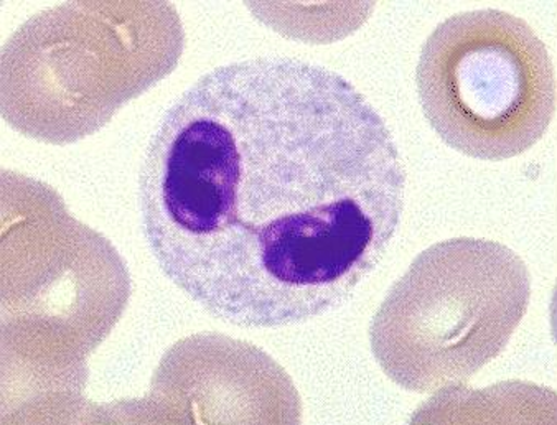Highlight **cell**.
<instances>
[{
    "mask_svg": "<svg viewBox=\"0 0 557 425\" xmlns=\"http://www.w3.org/2000/svg\"><path fill=\"white\" fill-rule=\"evenodd\" d=\"M406 168L350 82L259 57L201 76L163 114L139 175L163 276L239 328L313 321L351 299L392 245Z\"/></svg>",
    "mask_w": 557,
    "mask_h": 425,
    "instance_id": "1",
    "label": "cell"
},
{
    "mask_svg": "<svg viewBox=\"0 0 557 425\" xmlns=\"http://www.w3.org/2000/svg\"><path fill=\"white\" fill-rule=\"evenodd\" d=\"M2 223L4 398L79 396L89 354L129 300L126 264L53 188L24 175H2Z\"/></svg>",
    "mask_w": 557,
    "mask_h": 425,
    "instance_id": "2",
    "label": "cell"
},
{
    "mask_svg": "<svg viewBox=\"0 0 557 425\" xmlns=\"http://www.w3.org/2000/svg\"><path fill=\"white\" fill-rule=\"evenodd\" d=\"M184 45L169 2H72L38 12L2 50V116L40 142H78L171 75Z\"/></svg>",
    "mask_w": 557,
    "mask_h": 425,
    "instance_id": "3",
    "label": "cell"
},
{
    "mask_svg": "<svg viewBox=\"0 0 557 425\" xmlns=\"http://www.w3.org/2000/svg\"><path fill=\"white\" fill-rule=\"evenodd\" d=\"M523 259L488 239L431 246L392 287L371 322L384 375L412 392L466 385L510 343L527 315Z\"/></svg>",
    "mask_w": 557,
    "mask_h": 425,
    "instance_id": "4",
    "label": "cell"
},
{
    "mask_svg": "<svg viewBox=\"0 0 557 425\" xmlns=\"http://www.w3.org/2000/svg\"><path fill=\"white\" fill-rule=\"evenodd\" d=\"M416 82L438 137L480 161L527 152L556 111L546 45L523 18L496 9L442 22L422 47Z\"/></svg>",
    "mask_w": 557,
    "mask_h": 425,
    "instance_id": "5",
    "label": "cell"
},
{
    "mask_svg": "<svg viewBox=\"0 0 557 425\" xmlns=\"http://www.w3.org/2000/svg\"><path fill=\"white\" fill-rule=\"evenodd\" d=\"M165 421L297 424L293 379L261 348L225 335H191L163 354L152 382Z\"/></svg>",
    "mask_w": 557,
    "mask_h": 425,
    "instance_id": "6",
    "label": "cell"
}]
</instances>
